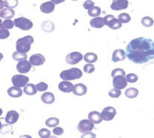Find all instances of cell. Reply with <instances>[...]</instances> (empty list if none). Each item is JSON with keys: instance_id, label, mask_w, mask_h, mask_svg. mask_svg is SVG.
I'll return each mask as SVG.
<instances>
[{"instance_id": "1", "label": "cell", "mask_w": 154, "mask_h": 138, "mask_svg": "<svg viewBox=\"0 0 154 138\" xmlns=\"http://www.w3.org/2000/svg\"><path fill=\"white\" fill-rule=\"evenodd\" d=\"M125 53L129 60L133 63H147L154 59V41L144 37L134 39L129 42Z\"/></svg>"}, {"instance_id": "2", "label": "cell", "mask_w": 154, "mask_h": 138, "mask_svg": "<svg viewBox=\"0 0 154 138\" xmlns=\"http://www.w3.org/2000/svg\"><path fill=\"white\" fill-rule=\"evenodd\" d=\"M33 42H34V38L31 36H26L23 38L19 39L16 42L17 51L23 54H26L31 49V45Z\"/></svg>"}, {"instance_id": "3", "label": "cell", "mask_w": 154, "mask_h": 138, "mask_svg": "<svg viewBox=\"0 0 154 138\" xmlns=\"http://www.w3.org/2000/svg\"><path fill=\"white\" fill-rule=\"evenodd\" d=\"M83 76V73L79 68H72L69 70H65L62 71L60 74V76L63 81L75 80L80 79Z\"/></svg>"}, {"instance_id": "4", "label": "cell", "mask_w": 154, "mask_h": 138, "mask_svg": "<svg viewBox=\"0 0 154 138\" xmlns=\"http://www.w3.org/2000/svg\"><path fill=\"white\" fill-rule=\"evenodd\" d=\"M14 26L23 31H28L33 27V22L31 20L25 18V17H20L14 20Z\"/></svg>"}, {"instance_id": "5", "label": "cell", "mask_w": 154, "mask_h": 138, "mask_svg": "<svg viewBox=\"0 0 154 138\" xmlns=\"http://www.w3.org/2000/svg\"><path fill=\"white\" fill-rule=\"evenodd\" d=\"M29 81V78L28 76L22 74H17L13 76L11 79V82L15 87L21 88L26 86Z\"/></svg>"}, {"instance_id": "6", "label": "cell", "mask_w": 154, "mask_h": 138, "mask_svg": "<svg viewBox=\"0 0 154 138\" xmlns=\"http://www.w3.org/2000/svg\"><path fill=\"white\" fill-rule=\"evenodd\" d=\"M83 59V55L80 52L75 51L69 54L66 56V62L69 65H75Z\"/></svg>"}, {"instance_id": "7", "label": "cell", "mask_w": 154, "mask_h": 138, "mask_svg": "<svg viewBox=\"0 0 154 138\" xmlns=\"http://www.w3.org/2000/svg\"><path fill=\"white\" fill-rule=\"evenodd\" d=\"M94 128V123L89 120H83L80 121V123L78 125V129L80 132L81 133H86L90 132Z\"/></svg>"}, {"instance_id": "8", "label": "cell", "mask_w": 154, "mask_h": 138, "mask_svg": "<svg viewBox=\"0 0 154 138\" xmlns=\"http://www.w3.org/2000/svg\"><path fill=\"white\" fill-rule=\"evenodd\" d=\"M116 114V110L112 106H108L104 108L101 112L102 120L105 121H110L115 117Z\"/></svg>"}, {"instance_id": "9", "label": "cell", "mask_w": 154, "mask_h": 138, "mask_svg": "<svg viewBox=\"0 0 154 138\" xmlns=\"http://www.w3.org/2000/svg\"><path fill=\"white\" fill-rule=\"evenodd\" d=\"M112 84L115 88L119 89V90H122L125 88L127 87V81L126 78L123 76H117L116 77L113 78Z\"/></svg>"}, {"instance_id": "10", "label": "cell", "mask_w": 154, "mask_h": 138, "mask_svg": "<svg viewBox=\"0 0 154 138\" xmlns=\"http://www.w3.org/2000/svg\"><path fill=\"white\" fill-rule=\"evenodd\" d=\"M129 2L127 0H114L111 4V9L113 10H121L127 9Z\"/></svg>"}, {"instance_id": "11", "label": "cell", "mask_w": 154, "mask_h": 138, "mask_svg": "<svg viewBox=\"0 0 154 138\" xmlns=\"http://www.w3.org/2000/svg\"><path fill=\"white\" fill-rule=\"evenodd\" d=\"M30 63L34 66H40L43 65L45 62V58L40 54H35L30 57Z\"/></svg>"}, {"instance_id": "12", "label": "cell", "mask_w": 154, "mask_h": 138, "mask_svg": "<svg viewBox=\"0 0 154 138\" xmlns=\"http://www.w3.org/2000/svg\"><path fill=\"white\" fill-rule=\"evenodd\" d=\"M31 68V64L30 62L26 60L19 62L17 65V69L20 73L21 74H26L29 72V70Z\"/></svg>"}, {"instance_id": "13", "label": "cell", "mask_w": 154, "mask_h": 138, "mask_svg": "<svg viewBox=\"0 0 154 138\" xmlns=\"http://www.w3.org/2000/svg\"><path fill=\"white\" fill-rule=\"evenodd\" d=\"M19 114L16 111H10L7 113L5 117V122L8 124H14L18 120Z\"/></svg>"}, {"instance_id": "14", "label": "cell", "mask_w": 154, "mask_h": 138, "mask_svg": "<svg viewBox=\"0 0 154 138\" xmlns=\"http://www.w3.org/2000/svg\"><path fill=\"white\" fill-rule=\"evenodd\" d=\"M126 57V53L122 49H117L112 53V60L113 62H117L119 61L125 60Z\"/></svg>"}, {"instance_id": "15", "label": "cell", "mask_w": 154, "mask_h": 138, "mask_svg": "<svg viewBox=\"0 0 154 138\" xmlns=\"http://www.w3.org/2000/svg\"><path fill=\"white\" fill-rule=\"evenodd\" d=\"M72 92L77 96H83V95L86 94L87 92V87L82 83H78V84L74 86Z\"/></svg>"}, {"instance_id": "16", "label": "cell", "mask_w": 154, "mask_h": 138, "mask_svg": "<svg viewBox=\"0 0 154 138\" xmlns=\"http://www.w3.org/2000/svg\"><path fill=\"white\" fill-rule=\"evenodd\" d=\"M58 88L61 92L64 93H70L71 92H73L74 85L68 81H63L59 83Z\"/></svg>"}, {"instance_id": "17", "label": "cell", "mask_w": 154, "mask_h": 138, "mask_svg": "<svg viewBox=\"0 0 154 138\" xmlns=\"http://www.w3.org/2000/svg\"><path fill=\"white\" fill-rule=\"evenodd\" d=\"M88 119L95 124H98L102 122L101 114L98 111H91L88 115Z\"/></svg>"}, {"instance_id": "18", "label": "cell", "mask_w": 154, "mask_h": 138, "mask_svg": "<svg viewBox=\"0 0 154 138\" xmlns=\"http://www.w3.org/2000/svg\"><path fill=\"white\" fill-rule=\"evenodd\" d=\"M54 10V4L51 1L44 2L40 5V10L44 14L52 13Z\"/></svg>"}, {"instance_id": "19", "label": "cell", "mask_w": 154, "mask_h": 138, "mask_svg": "<svg viewBox=\"0 0 154 138\" xmlns=\"http://www.w3.org/2000/svg\"><path fill=\"white\" fill-rule=\"evenodd\" d=\"M15 15V12L13 9L11 8H5L3 10H0V16L1 18L5 19V20H10L13 18Z\"/></svg>"}, {"instance_id": "20", "label": "cell", "mask_w": 154, "mask_h": 138, "mask_svg": "<svg viewBox=\"0 0 154 138\" xmlns=\"http://www.w3.org/2000/svg\"><path fill=\"white\" fill-rule=\"evenodd\" d=\"M8 94L10 97L17 98V97H20L23 95V91L20 89V88L13 86V87H11L10 88H8Z\"/></svg>"}, {"instance_id": "21", "label": "cell", "mask_w": 154, "mask_h": 138, "mask_svg": "<svg viewBox=\"0 0 154 138\" xmlns=\"http://www.w3.org/2000/svg\"><path fill=\"white\" fill-rule=\"evenodd\" d=\"M41 100L45 104H51L55 100V97L51 92H45L41 96Z\"/></svg>"}, {"instance_id": "22", "label": "cell", "mask_w": 154, "mask_h": 138, "mask_svg": "<svg viewBox=\"0 0 154 138\" xmlns=\"http://www.w3.org/2000/svg\"><path fill=\"white\" fill-rule=\"evenodd\" d=\"M90 25L92 28H101L104 26V21H103V18L101 17H96L92 20H91Z\"/></svg>"}, {"instance_id": "23", "label": "cell", "mask_w": 154, "mask_h": 138, "mask_svg": "<svg viewBox=\"0 0 154 138\" xmlns=\"http://www.w3.org/2000/svg\"><path fill=\"white\" fill-rule=\"evenodd\" d=\"M37 87L36 86H34V84H27L24 87V92L25 94H26L27 95H30V96H32L37 94Z\"/></svg>"}, {"instance_id": "24", "label": "cell", "mask_w": 154, "mask_h": 138, "mask_svg": "<svg viewBox=\"0 0 154 138\" xmlns=\"http://www.w3.org/2000/svg\"><path fill=\"white\" fill-rule=\"evenodd\" d=\"M5 7V8H14L16 6L18 5V1H2L1 2V8L0 10H3V8Z\"/></svg>"}, {"instance_id": "25", "label": "cell", "mask_w": 154, "mask_h": 138, "mask_svg": "<svg viewBox=\"0 0 154 138\" xmlns=\"http://www.w3.org/2000/svg\"><path fill=\"white\" fill-rule=\"evenodd\" d=\"M84 59L88 64H92L98 60V56L94 53H87L84 55Z\"/></svg>"}, {"instance_id": "26", "label": "cell", "mask_w": 154, "mask_h": 138, "mask_svg": "<svg viewBox=\"0 0 154 138\" xmlns=\"http://www.w3.org/2000/svg\"><path fill=\"white\" fill-rule=\"evenodd\" d=\"M42 29L45 32H51L54 30V24L51 21H45L41 25Z\"/></svg>"}, {"instance_id": "27", "label": "cell", "mask_w": 154, "mask_h": 138, "mask_svg": "<svg viewBox=\"0 0 154 138\" xmlns=\"http://www.w3.org/2000/svg\"><path fill=\"white\" fill-rule=\"evenodd\" d=\"M138 94H139V91L135 88H130L127 89L125 92V96L128 98H135L138 96Z\"/></svg>"}, {"instance_id": "28", "label": "cell", "mask_w": 154, "mask_h": 138, "mask_svg": "<svg viewBox=\"0 0 154 138\" xmlns=\"http://www.w3.org/2000/svg\"><path fill=\"white\" fill-rule=\"evenodd\" d=\"M107 26H109V28L112 30H117L122 28V22H121L118 19L114 18L113 20H112L110 22H109V23L108 24Z\"/></svg>"}, {"instance_id": "29", "label": "cell", "mask_w": 154, "mask_h": 138, "mask_svg": "<svg viewBox=\"0 0 154 138\" xmlns=\"http://www.w3.org/2000/svg\"><path fill=\"white\" fill-rule=\"evenodd\" d=\"M13 59L14 60L18 61V62H22V61H26L27 59L28 56L26 54H23V53H20L18 51H16L13 54Z\"/></svg>"}, {"instance_id": "30", "label": "cell", "mask_w": 154, "mask_h": 138, "mask_svg": "<svg viewBox=\"0 0 154 138\" xmlns=\"http://www.w3.org/2000/svg\"><path fill=\"white\" fill-rule=\"evenodd\" d=\"M100 13H101L100 8L99 7H97V6H94L93 8L88 10V14H89V16H90L92 17H95V18L98 17L100 14Z\"/></svg>"}, {"instance_id": "31", "label": "cell", "mask_w": 154, "mask_h": 138, "mask_svg": "<svg viewBox=\"0 0 154 138\" xmlns=\"http://www.w3.org/2000/svg\"><path fill=\"white\" fill-rule=\"evenodd\" d=\"M59 123V119L56 118V117H51V118H48V120L45 121V125L48 127H50V128H53V127L57 126Z\"/></svg>"}, {"instance_id": "32", "label": "cell", "mask_w": 154, "mask_h": 138, "mask_svg": "<svg viewBox=\"0 0 154 138\" xmlns=\"http://www.w3.org/2000/svg\"><path fill=\"white\" fill-rule=\"evenodd\" d=\"M141 23L144 26V27H151L153 26L154 22L153 20L150 16H145V17H143L141 20Z\"/></svg>"}, {"instance_id": "33", "label": "cell", "mask_w": 154, "mask_h": 138, "mask_svg": "<svg viewBox=\"0 0 154 138\" xmlns=\"http://www.w3.org/2000/svg\"><path fill=\"white\" fill-rule=\"evenodd\" d=\"M118 20L122 23H127L131 20V18H130V16L128 14L123 13L119 14Z\"/></svg>"}, {"instance_id": "34", "label": "cell", "mask_w": 154, "mask_h": 138, "mask_svg": "<svg viewBox=\"0 0 154 138\" xmlns=\"http://www.w3.org/2000/svg\"><path fill=\"white\" fill-rule=\"evenodd\" d=\"M0 23H1V25L3 26V27L7 30L12 29L14 26V22L11 20H4L3 22L1 21L0 22Z\"/></svg>"}, {"instance_id": "35", "label": "cell", "mask_w": 154, "mask_h": 138, "mask_svg": "<svg viewBox=\"0 0 154 138\" xmlns=\"http://www.w3.org/2000/svg\"><path fill=\"white\" fill-rule=\"evenodd\" d=\"M125 75H126V73H125V70L122 68L114 69V70L112 71V73H111V76H112V77L113 78L116 77V76H125Z\"/></svg>"}, {"instance_id": "36", "label": "cell", "mask_w": 154, "mask_h": 138, "mask_svg": "<svg viewBox=\"0 0 154 138\" xmlns=\"http://www.w3.org/2000/svg\"><path fill=\"white\" fill-rule=\"evenodd\" d=\"M9 36H10L9 31H8L7 29H5V28L1 25V26H0V39H1V40L7 39Z\"/></svg>"}, {"instance_id": "37", "label": "cell", "mask_w": 154, "mask_h": 138, "mask_svg": "<svg viewBox=\"0 0 154 138\" xmlns=\"http://www.w3.org/2000/svg\"><path fill=\"white\" fill-rule=\"evenodd\" d=\"M51 135V131L46 128H41L39 131V136L41 138H48Z\"/></svg>"}, {"instance_id": "38", "label": "cell", "mask_w": 154, "mask_h": 138, "mask_svg": "<svg viewBox=\"0 0 154 138\" xmlns=\"http://www.w3.org/2000/svg\"><path fill=\"white\" fill-rule=\"evenodd\" d=\"M126 80L127 82L130 83H133L137 82L138 80V76L135 74H129L128 75L126 76Z\"/></svg>"}, {"instance_id": "39", "label": "cell", "mask_w": 154, "mask_h": 138, "mask_svg": "<svg viewBox=\"0 0 154 138\" xmlns=\"http://www.w3.org/2000/svg\"><path fill=\"white\" fill-rule=\"evenodd\" d=\"M121 94H122V92L116 88H113L109 91V95L112 98H118V97L121 96Z\"/></svg>"}, {"instance_id": "40", "label": "cell", "mask_w": 154, "mask_h": 138, "mask_svg": "<svg viewBox=\"0 0 154 138\" xmlns=\"http://www.w3.org/2000/svg\"><path fill=\"white\" fill-rule=\"evenodd\" d=\"M36 87H37V89L39 91V92H45V91L48 89V85L46 83L41 82L38 83L37 85H36Z\"/></svg>"}, {"instance_id": "41", "label": "cell", "mask_w": 154, "mask_h": 138, "mask_svg": "<svg viewBox=\"0 0 154 138\" xmlns=\"http://www.w3.org/2000/svg\"><path fill=\"white\" fill-rule=\"evenodd\" d=\"M84 70L86 73L91 74L95 71V66L92 64H86L84 65Z\"/></svg>"}, {"instance_id": "42", "label": "cell", "mask_w": 154, "mask_h": 138, "mask_svg": "<svg viewBox=\"0 0 154 138\" xmlns=\"http://www.w3.org/2000/svg\"><path fill=\"white\" fill-rule=\"evenodd\" d=\"M94 4H95V3L92 1H86L83 4V6H84V8L86 9V10H89V9L94 7Z\"/></svg>"}, {"instance_id": "43", "label": "cell", "mask_w": 154, "mask_h": 138, "mask_svg": "<svg viewBox=\"0 0 154 138\" xmlns=\"http://www.w3.org/2000/svg\"><path fill=\"white\" fill-rule=\"evenodd\" d=\"M53 133H54L55 135H62L64 133L63 129L60 127H55V128L53 129Z\"/></svg>"}, {"instance_id": "44", "label": "cell", "mask_w": 154, "mask_h": 138, "mask_svg": "<svg viewBox=\"0 0 154 138\" xmlns=\"http://www.w3.org/2000/svg\"><path fill=\"white\" fill-rule=\"evenodd\" d=\"M1 128H5V131L1 132L2 134H8V133L10 132L11 131H12V126H10V125H2Z\"/></svg>"}, {"instance_id": "45", "label": "cell", "mask_w": 154, "mask_h": 138, "mask_svg": "<svg viewBox=\"0 0 154 138\" xmlns=\"http://www.w3.org/2000/svg\"><path fill=\"white\" fill-rule=\"evenodd\" d=\"M115 18V16L113 15H106L103 17V21H104V24L106 26H108V24L109 23V22L111 20H113Z\"/></svg>"}, {"instance_id": "46", "label": "cell", "mask_w": 154, "mask_h": 138, "mask_svg": "<svg viewBox=\"0 0 154 138\" xmlns=\"http://www.w3.org/2000/svg\"><path fill=\"white\" fill-rule=\"evenodd\" d=\"M96 137V135H95L94 133L90 132H86L83 134V135L81 136V138H95Z\"/></svg>"}, {"instance_id": "47", "label": "cell", "mask_w": 154, "mask_h": 138, "mask_svg": "<svg viewBox=\"0 0 154 138\" xmlns=\"http://www.w3.org/2000/svg\"><path fill=\"white\" fill-rule=\"evenodd\" d=\"M19 138H32L31 136L30 135H23V136H20Z\"/></svg>"}, {"instance_id": "48", "label": "cell", "mask_w": 154, "mask_h": 138, "mask_svg": "<svg viewBox=\"0 0 154 138\" xmlns=\"http://www.w3.org/2000/svg\"><path fill=\"white\" fill-rule=\"evenodd\" d=\"M51 2H52L54 3V4H58V3L63 2V1H57V2H55V1H51Z\"/></svg>"}, {"instance_id": "49", "label": "cell", "mask_w": 154, "mask_h": 138, "mask_svg": "<svg viewBox=\"0 0 154 138\" xmlns=\"http://www.w3.org/2000/svg\"><path fill=\"white\" fill-rule=\"evenodd\" d=\"M48 138H57V137L56 136H50V137Z\"/></svg>"}]
</instances>
